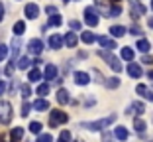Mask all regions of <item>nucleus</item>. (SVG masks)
Returning <instances> with one entry per match:
<instances>
[{
    "label": "nucleus",
    "instance_id": "nucleus-46",
    "mask_svg": "<svg viewBox=\"0 0 153 142\" xmlns=\"http://www.w3.org/2000/svg\"><path fill=\"white\" fill-rule=\"evenodd\" d=\"M4 20V4H0V22Z\"/></svg>",
    "mask_w": 153,
    "mask_h": 142
},
{
    "label": "nucleus",
    "instance_id": "nucleus-33",
    "mask_svg": "<svg viewBox=\"0 0 153 142\" xmlns=\"http://www.w3.org/2000/svg\"><path fill=\"white\" fill-rule=\"evenodd\" d=\"M47 93H49V85H47V83H41L39 87H37V95H39V97H45Z\"/></svg>",
    "mask_w": 153,
    "mask_h": 142
},
{
    "label": "nucleus",
    "instance_id": "nucleus-8",
    "mask_svg": "<svg viewBox=\"0 0 153 142\" xmlns=\"http://www.w3.org/2000/svg\"><path fill=\"white\" fill-rule=\"evenodd\" d=\"M24 14H26V18L36 20L37 14H39V8H37L36 2H30V4H26V8H24Z\"/></svg>",
    "mask_w": 153,
    "mask_h": 142
},
{
    "label": "nucleus",
    "instance_id": "nucleus-45",
    "mask_svg": "<svg viewBox=\"0 0 153 142\" xmlns=\"http://www.w3.org/2000/svg\"><path fill=\"white\" fill-rule=\"evenodd\" d=\"M4 91H6V83L0 81V95H4Z\"/></svg>",
    "mask_w": 153,
    "mask_h": 142
},
{
    "label": "nucleus",
    "instance_id": "nucleus-13",
    "mask_svg": "<svg viewBox=\"0 0 153 142\" xmlns=\"http://www.w3.org/2000/svg\"><path fill=\"white\" fill-rule=\"evenodd\" d=\"M69 101H71L69 91H67V89H59V91H57V103H59V105H67Z\"/></svg>",
    "mask_w": 153,
    "mask_h": 142
},
{
    "label": "nucleus",
    "instance_id": "nucleus-36",
    "mask_svg": "<svg viewBox=\"0 0 153 142\" xmlns=\"http://www.w3.org/2000/svg\"><path fill=\"white\" fill-rule=\"evenodd\" d=\"M59 142H71V132L69 130H63L59 134Z\"/></svg>",
    "mask_w": 153,
    "mask_h": 142
},
{
    "label": "nucleus",
    "instance_id": "nucleus-41",
    "mask_svg": "<svg viewBox=\"0 0 153 142\" xmlns=\"http://www.w3.org/2000/svg\"><path fill=\"white\" fill-rule=\"evenodd\" d=\"M102 142H114V134L104 132V134H102Z\"/></svg>",
    "mask_w": 153,
    "mask_h": 142
},
{
    "label": "nucleus",
    "instance_id": "nucleus-32",
    "mask_svg": "<svg viewBox=\"0 0 153 142\" xmlns=\"http://www.w3.org/2000/svg\"><path fill=\"white\" fill-rule=\"evenodd\" d=\"M30 132H33V134H41V122L33 120V122L30 124Z\"/></svg>",
    "mask_w": 153,
    "mask_h": 142
},
{
    "label": "nucleus",
    "instance_id": "nucleus-1",
    "mask_svg": "<svg viewBox=\"0 0 153 142\" xmlns=\"http://www.w3.org/2000/svg\"><path fill=\"white\" fill-rule=\"evenodd\" d=\"M114 120H116V115H110V116H106V119L92 120V122H81V126H82V128H86V130H102L104 126L114 124Z\"/></svg>",
    "mask_w": 153,
    "mask_h": 142
},
{
    "label": "nucleus",
    "instance_id": "nucleus-14",
    "mask_svg": "<svg viewBox=\"0 0 153 142\" xmlns=\"http://www.w3.org/2000/svg\"><path fill=\"white\" fill-rule=\"evenodd\" d=\"M45 79H47V81H51V79H57V67H55L53 63H49L47 65V67H45Z\"/></svg>",
    "mask_w": 153,
    "mask_h": 142
},
{
    "label": "nucleus",
    "instance_id": "nucleus-19",
    "mask_svg": "<svg viewBox=\"0 0 153 142\" xmlns=\"http://www.w3.org/2000/svg\"><path fill=\"white\" fill-rule=\"evenodd\" d=\"M33 109H36V110H41V113H43V110L49 109V103L45 101V99H37V101L33 103Z\"/></svg>",
    "mask_w": 153,
    "mask_h": 142
},
{
    "label": "nucleus",
    "instance_id": "nucleus-3",
    "mask_svg": "<svg viewBox=\"0 0 153 142\" xmlns=\"http://www.w3.org/2000/svg\"><path fill=\"white\" fill-rule=\"evenodd\" d=\"M12 120V105L8 101H0V124H8Z\"/></svg>",
    "mask_w": 153,
    "mask_h": 142
},
{
    "label": "nucleus",
    "instance_id": "nucleus-15",
    "mask_svg": "<svg viewBox=\"0 0 153 142\" xmlns=\"http://www.w3.org/2000/svg\"><path fill=\"white\" fill-rule=\"evenodd\" d=\"M128 113H135V115L140 116V115H143V113H145V105H143V103H137V101H135V103H131V107H130V110H128Z\"/></svg>",
    "mask_w": 153,
    "mask_h": 142
},
{
    "label": "nucleus",
    "instance_id": "nucleus-40",
    "mask_svg": "<svg viewBox=\"0 0 153 142\" xmlns=\"http://www.w3.org/2000/svg\"><path fill=\"white\" fill-rule=\"evenodd\" d=\"M30 110H32V107L27 105V103H24V105H22V116H27V115H30Z\"/></svg>",
    "mask_w": 153,
    "mask_h": 142
},
{
    "label": "nucleus",
    "instance_id": "nucleus-2",
    "mask_svg": "<svg viewBox=\"0 0 153 142\" xmlns=\"http://www.w3.org/2000/svg\"><path fill=\"white\" fill-rule=\"evenodd\" d=\"M69 120L67 113H63V110H57V109H51V115H49V124L51 128L53 126H59V124H65Z\"/></svg>",
    "mask_w": 153,
    "mask_h": 142
},
{
    "label": "nucleus",
    "instance_id": "nucleus-6",
    "mask_svg": "<svg viewBox=\"0 0 153 142\" xmlns=\"http://www.w3.org/2000/svg\"><path fill=\"white\" fill-rule=\"evenodd\" d=\"M130 6H131V18H134V20H137L140 16L145 14V8L137 2V0H130Z\"/></svg>",
    "mask_w": 153,
    "mask_h": 142
},
{
    "label": "nucleus",
    "instance_id": "nucleus-39",
    "mask_svg": "<svg viewBox=\"0 0 153 142\" xmlns=\"http://www.w3.org/2000/svg\"><path fill=\"white\" fill-rule=\"evenodd\" d=\"M130 34H134V36H141L143 32H141L140 26H131V28H130Z\"/></svg>",
    "mask_w": 153,
    "mask_h": 142
},
{
    "label": "nucleus",
    "instance_id": "nucleus-43",
    "mask_svg": "<svg viewBox=\"0 0 153 142\" xmlns=\"http://www.w3.org/2000/svg\"><path fill=\"white\" fill-rule=\"evenodd\" d=\"M12 73H14V63H8V65H6V75L10 77Z\"/></svg>",
    "mask_w": 153,
    "mask_h": 142
},
{
    "label": "nucleus",
    "instance_id": "nucleus-30",
    "mask_svg": "<svg viewBox=\"0 0 153 142\" xmlns=\"http://www.w3.org/2000/svg\"><path fill=\"white\" fill-rule=\"evenodd\" d=\"M16 65H18L20 69H27L30 65H32V61H30V57H20V59L16 61Z\"/></svg>",
    "mask_w": 153,
    "mask_h": 142
},
{
    "label": "nucleus",
    "instance_id": "nucleus-16",
    "mask_svg": "<svg viewBox=\"0 0 153 142\" xmlns=\"http://www.w3.org/2000/svg\"><path fill=\"white\" fill-rule=\"evenodd\" d=\"M114 136H116L118 140H128V130H126V126H116V128H114Z\"/></svg>",
    "mask_w": 153,
    "mask_h": 142
},
{
    "label": "nucleus",
    "instance_id": "nucleus-42",
    "mask_svg": "<svg viewBox=\"0 0 153 142\" xmlns=\"http://www.w3.org/2000/svg\"><path fill=\"white\" fill-rule=\"evenodd\" d=\"M45 12L49 14V16H53V14H57V8H55V6H47V8H45Z\"/></svg>",
    "mask_w": 153,
    "mask_h": 142
},
{
    "label": "nucleus",
    "instance_id": "nucleus-48",
    "mask_svg": "<svg viewBox=\"0 0 153 142\" xmlns=\"http://www.w3.org/2000/svg\"><path fill=\"white\" fill-rule=\"evenodd\" d=\"M145 99H147V101H153V91H147V95H145Z\"/></svg>",
    "mask_w": 153,
    "mask_h": 142
},
{
    "label": "nucleus",
    "instance_id": "nucleus-28",
    "mask_svg": "<svg viewBox=\"0 0 153 142\" xmlns=\"http://www.w3.org/2000/svg\"><path fill=\"white\" fill-rule=\"evenodd\" d=\"M22 136H24L22 126H18V128H14V130H12V142H20V140H22Z\"/></svg>",
    "mask_w": 153,
    "mask_h": 142
},
{
    "label": "nucleus",
    "instance_id": "nucleus-7",
    "mask_svg": "<svg viewBox=\"0 0 153 142\" xmlns=\"http://www.w3.org/2000/svg\"><path fill=\"white\" fill-rule=\"evenodd\" d=\"M27 51L32 55H39L41 51H43V41L41 40H32L30 44H27Z\"/></svg>",
    "mask_w": 153,
    "mask_h": 142
},
{
    "label": "nucleus",
    "instance_id": "nucleus-50",
    "mask_svg": "<svg viewBox=\"0 0 153 142\" xmlns=\"http://www.w3.org/2000/svg\"><path fill=\"white\" fill-rule=\"evenodd\" d=\"M147 77H149V79H151V81H153V69H151V71H149V73H147Z\"/></svg>",
    "mask_w": 153,
    "mask_h": 142
},
{
    "label": "nucleus",
    "instance_id": "nucleus-55",
    "mask_svg": "<svg viewBox=\"0 0 153 142\" xmlns=\"http://www.w3.org/2000/svg\"><path fill=\"white\" fill-rule=\"evenodd\" d=\"M151 142H153V140H151Z\"/></svg>",
    "mask_w": 153,
    "mask_h": 142
},
{
    "label": "nucleus",
    "instance_id": "nucleus-26",
    "mask_svg": "<svg viewBox=\"0 0 153 142\" xmlns=\"http://www.w3.org/2000/svg\"><path fill=\"white\" fill-rule=\"evenodd\" d=\"M27 79H30V81H32V83H37V81H41V71H39V69H32V71H30V77H27Z\"/></svg>",
    "mask_w": 153,
    "mask_h": 142
},
{
    "label": "nucleus",
    "instance_id": "nucleus-34",
    "mask_svg": "<svg viewBox=\"0 0 153 142\" xmlns=\"http://www.w3.org/2000/svg\"><path fill=\"white\" fill-rule=\"evenodd\" d=\"M120 14H122V8H120V4H114L112 8H110L108 16H112V18H116V16H120Z\"/></svg>",
    "mask_w": 153,
    "mask_h": 142
},
{
    "label": "nucleus",
    "instance_id": "nucleus-52",
    "mask_svg": "<svg viewBox=\"0 0 153 142\" xmlns=\"http://www.w3.org/2000/svg\"><path fill=\"white\" fill-rule=\"evenodd\" d=\"M151 10H153V0H151Z\"/></svg>",
    "mask_w": 153,
    "mask_h": 142
},
{
    "label": "nucleus",
    "instance_id": "nucleus-35",
    "mask_svg": "<svg viewBox=\"0 0 153 142\" xmlns=\"http://www.w3.org/2000/svg\"><path fill=\"white\" fill-rule=\"evenodd\" d=\"M8 57V46H4V44H0V63Z\"/></svg>",
    "mask_w": 153,
    "mask_h": 142
},
{
    "label": "nucleus",
    "instance_id": "nucleus-4",
    "mask_svg": "<svg viewBox=\"0 0 153 142\" xmlns=\"http://www.w3.org/2000/svg\"><path fill=\"white\" fill-rule=\"evenodd\" d=\"M100 57L108 61V65L114 69V71H116V73H120V71H122V63H120V59H118L116 55H112L110 51H100Z\"/></svg>",
    "mask_w": 153,
    "mask_h": 142
},
{
    "label": "nucleus",
    "instance_id": "nucleus-53",
    "mask_svg": "<svg viewBox=\"0 0 153 142\" xmlns=\"http://www.w3.org/2000/svg\"><path fill=\"white\" fill-rule=\"evenodd\" d=\"M75 142H82V140H75Z\"/></svg>",
    "mask_w": 153,
    "mask_h": 142
},
{
    "label": "nucleus",
    "instance_id": "nucleus-54",
    "mask_svg": "<svg viewBox=\"0 0 153 142\" xmlns=\"http://www.w3.org/2000/svg\"><path fill=\"white\" fill-rule=\"evenodd\" d=\"M65 2H69V0H65Z\"/></svg>",
    "mask_w": 153,
    "mask_h": 142
},
{
    "label": "nucleus",
    "instance_id": "nucleus-38",
    "mask_svg": "<svg viewBox=\"0 0 153 142\" xmlns=\"http://www.w3.org/2000/svg\"><path fill=\"white\" fill-rule=\"evenodd\" d=\"M37 142H53V138H51V134H39Z\"/></svg>",
    "mask_w": 153,
    "mask_h": 142
},
{
    "label": "nucleus",
    "instance_id": "nucleus-9",
    "mask_svg": "<svg viewBox=\"0 0 153 142\" xmlns=\"http://www.w3.org/2000/svg\"><path fill=\"white\" fill-rule=\"evenodd\" d=\"M65 44V40L61 36H57V34H53V36H49V47L51 50H61Z\"/></svg>",
    "mask_w": 153,
    "mask_h": 142
},
{
    "label": "nucleus",
    "instance_id": "nucleus-18",
    "mask_svg": "<svg viewBox=\"0 0 153 142\" xmlns=\"http://www.w3.org/2000/svg\"><path fill=\"white\" fill-rule=\"evenodd\" d=\"M26 32V22H22V20H18V22L14 24V34H16V38H20L22 34Z\"/></svg>",
    "mask_w": 153,
    "mask_h": 142
},
{
    "label": "nucleus",
    "instance_id": "nucleus-51",
    "mask_svg": "<svg viewBox=\"0 0 153 142\" xmlns=\"http://www.w3.org/2000/svg\"><path fill=\"white\" fill-rule=\"evenodd\" d=\"M112 2H114V4H118V0H112Z\"/></svg>",
    "mask_w": 153,
    "mask_h": 142
},
{
    "label": "nucleus",
    "instance_id": "nucleus-10",
    "mask_svg": "<svg viewBox=\"0 0 153 142\" xmlns=\"http://www.w3.org/2000/svg\"><path fill=\"white\" fill-rule=\"evenodd\" d=\"M141 73H143V71H141V67H140L137 63H130V65H128V75H130V77L140 79Z\"/></svg>",
    "mask_w": 153,
    "mask_h": 142
},
{
    "label": "nucleus",
    "instance_id": "nucleus-37",
    "mask_svg": "<svg viewBox=\"0 0 153 142\" xmlns=\"http://www.w3.org/2000/svg\"><path fill=\"white\" fill-rule=\"evenodd\" d=\"M147 91H149V89L145 87V85H137V87H135V93H137V95H141V97L147 95Z\"/></svg>",
    "mask_w": 153,
    "mask_h": 142
},
{
    "label": "nucleus",
    "instance_id": "nucleus-49",
    "mask_svg": "<svg viewBox=\"0 0 153 142\" xmlns=\"http://www.w3.org/2000/svg\"><path fill=\"white\" fill-rule=\"evenodd\" d=\"M147 26H149V28H153V16H151V18L147 20Z\"/></svg>",
    "mask_w": 153,
    "mask_h": 142
},
{
    "label": "nucleus",
    "instance_id": "nucleus-23",
    "mask_svg": "<svg viewBox=\"0 0 153 142\" xmlns=\"http://www.w3.org/2000/svg\"><path fill=\"white\" fill-rule=\"evenodd\" d=\"M110 34H112L114 38H122L124 34H126V28L124 26H112L110 28Z\"/></svg>",
    "mask_w": 153,
    "mask_h": 142
},
{
    "label": "nucleus",
    "instance_id": "nucleus-17",
    "mask_svg": "<svg viewBox=\"0 0 153 142\" xmlns=\"http://www.w3.org/2000/svg\"><path fill=\"white\" fill-rule=\"evenodd\" d=\"M20 47H22V44H20V38H16L12 44V59L18 61V55H20Z\"/></svg>",
    "mask_w": 153,
    "mask_h": 142
},
{
    "label": "nucleus",
    "instance_id": "nucleus-21",
    "mask_svg": "<svg viewBox=\"0 0 153 142\" xmlns=\"http://www.w3.org/2000/svg\"><path fill=\"white\" fill-rule=\"evenodd\" d=\"M134 128H135V132L143 134V132H145V128H147V124H145L141 119H135V120H134Z\"/></svg>",
    "mask_w": 153,
    "mask_h": 142
},
{
    "label": "nucleus",
    "instance_id": "nucleus-24",
    "mask_svg": "<svg viewBox=\"0 0 153 142\" xmlns=\"http://www.w3.org/2000/svg\"><path fill=\"white\" fill-rule=\"evenodd\" d=\"M104 85H106L108 89H118V87H120V79H118V77H110V79L104 81Z\"/></svg>",
    "mask_w": 153,
    "mask_h": 142
},
{
    "label": "nucleus",
    "instance_id": "nucleus-22",
    "mask_svg": "<svg viewBox=\"0 0 153 142\" xmlns=\"http://www.w3.org/2000/svg\"><path fill=\"white\" fill-rule=\"evenodd\" d=\"M63 40H65V44H67V47H75L76 46V36L73 32H67V36H65Z\"/></svg>",
    "mask_w": 153,
    "mask_h": 142
},
{
    "label": "nucleus",
    "instance_id": "nucleus-31",
    "mask_svg": "<svg viewBox=\"0 0 153 142\" xmlns=\"http://www.w3.org/2000/svg\"><path fill=\"white\" fill-rule=\"evenodd\" d=\"M61 16L59 14H53V16H49V26H53V28H57V26H61Z\"/></svg>",
    "mask_w": 153,
    "mask_h": 142
},
{
    "label": "nucleus",
    "instance_id": "nucleus-20",
    "mask_svg": "<svg viewBox=\"0 0 153 142\" xmlns=\"http://www.w3.org/2000/svg\"><path fill=\"white\" fill-rule=\"evenodd\" d=\"M81 40L85 41V44H94V41L98 40V38H96L92 32H82V34H81Z\"/></svg>",
    "mask_w": 153,
    "mask_h": 142
},
{
    "label": "nucleus",
    "instance_id": "nucleus-12",
    "mask_svg": "<svg viewBox=\"0 0 153 142\" xmlns=\"http://www.w3.org/2000/svg\"><path fill=\"white\" fill-rule=\"evenodd\" d=\"M96 41H98L102 47H106V50H114V47H118V46H116V41L110 40V38H106V36H100Z\"/></svg>",
    "mask_w": 153,
    "mask_h": 142
},
{
    "label": "nucleus",
    "instance_id": "nucleus-5",
    "mask_svg": "<svg viewBox=\"0 0 153 142\" xmlns=\"http://www.w3.org/2000/svg\"><path fill=\"white\" fill-rule=\"evenodd\" d=\"M85 22L88 24L90 28L98 26V14H96V10L92 8V6H88V8H85Z\"/></svg>",
    "mask_w": 153,
    "mask_h": 142
},
{
    "label": "nucleus",
    "instance_id": "nucleus-25",
    "mask_svg": "<svg viewBox=\"0 0 153 142\" xmlns=\"http://www.w3.org/2000/svg\"><path fill=\"white\" fill-rule=\"evenodd\" d=\"M122 59L131 61L134 59V50H131V47H122Z\"/></svg>",
    "mask_w": 153,
    "mask_h": 142
},
{
    "label": "nucleus",
    "instance_id": "nucleus-47",
    "mask_svg": "<svg viewBox=\"0 0 153 142\" xmlns=\"http://www.w3.org/2000/svg\"><path fill=\"white\" fill-rule=\"evenodd\" d=\"M143 63H153V57H149V55H143Z\"/></svg>",
    "mask_w": 153,
    "mask_h": 142
},
{
    "label": "nucleus",
    "instance_id": "nucleus-27",
    "mask_svg": "<svg viewBox=\"0 0 153 142\" xmlns=\"http://www.w3.org/2000/svg\"><path fill=\"white\" fill-rule=\"evenodd\" d=\"M20 93H22V99L26 101V99H30V95H32V89H30L27 83H24V85H20Z\"/></svg>",
    "mask_w": 153,
    "mask_h": 142
},
{
    "label": "nucleus",
    "instance_id": "nucleus-11",
    "mask_svg": "<svg viewBox=\"0 0 153 142\" xmlns=\"http://www.w3.org/2000/svg\"><path fill=\"white\" fill-rule=\"evenodd\" d=\"M75 83L76 85H86V83L90 81V77H88V73H85V71H75Z\"/></svg>",
    "mask_w": 153,
    "mask_h": 142
},
{
    "label": "nucleus",
    "instance_id": "nucleus-44",
    "mask_svg": "<svg viewBox=\"0 0 153 142\" xmlns=\"http://www.w3.org/2000/svg\"><path fill=\"white\" fill-rule=\"evenodd\" d=\"M71 28H73V30H81V22L73 20V22H71Z\"/></svg>",
    "mask_w": 153,
    "mask_h": 142
},
{
    "label": "nucleus",
    "instance_id": "nucleus-29",
    "mask_svg": "<svg viewBox=\"0 0 153 142\" xmlns=\"http://www.w3.org/2000/svg\"><path fill=\"white\" fill-rule=\"evenodd\" d=\"M149 47H151V46H149V41H147V40H140V41H137V50H140L141 53H147Z\"/></svg>",
    "mask_w": 153,
    "mask_h": 142
}]
</instances>
